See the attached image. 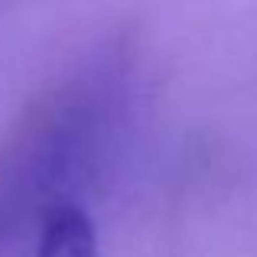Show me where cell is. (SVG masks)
<instances>
[{
    "label": "cell",
    "mask_w": 257,
    "mask_h": 257,
    "mask_svg": "<svg viewBox=\"0 0 257 257\" xmlns=\"http://www.w3.org/2000/svg\"><path fill=\"white\" fill-rule=\"evenodd\" d=\"M36 257H98V231L91 215L75 202H59L46 212Z\"/></svg>",
    "instance_id": "obj_1"
}]
</instances>
